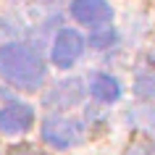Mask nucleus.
Listing matches in <instances>:
<instances>
[{
	"label": "nucleus",
	"mask_w": 155,
	"mask_h": 155,
	"mask_svg": "<svg viewBox=\"0 0 155 155\" xmlns=\"http://www.w3.org/2000/svg\"><path fill=\"white\" fill-rule=\"evenodd\" d=\"M116 42V34H108V32H103V34H95L90 40V45H95V48H105V45H113Z\"/></svg>",
	"instance_id": "11"
},
{
	"label": "nucleus",
	"mask_w": 155,
	"mask_h": 155,
	"mask_svg": "<svg viewBox=\"0 0 155 155\" xmlns=\"http://www.w3.org/2000/svg\"><path fill=\"white\" fill-rule=\"evenodd\" d=\"M79 97H82L79 82H74V79H71V82H61V84H58L55 90L45 97V103L53 105V108H68V105H74Z\"/></svg>",
	"instance_id": "6"
},
{
	"label": "nucleus",
	"mask_w": 155,
	"mask_h": 155,
	"mask_svg": "<svg viewBox=\"0 0 155 155\" xmlns=\"http://www.w3.org/2000/svg\"><path fill=\"white\" fill-rule=\"evenodd\" d=\"M84 50V40L76 29H61L53 45V63L58 68H68V66L82 55Z\"/></svg>",
	"instance_id": "3"
},
{
	"label": "nucleus",
	"mask_w": 155,
	"mask_h": 155,
	"mask_svg": "<svg viewBox=\"0 0 155 155\" xmlns=\"http://www.w3.org/2000/svg\"><path fill=\"white\" fill-rule=\"evenodd\" d=\"M71 13L76 21L90 24V26H100L110 21V5L105 0H74Z\"/></svg>",
	"instance_id": "5"
},
{
	"label": "nucleus",
	"mask_w": 155,
	"mask_h": 155,
	"mask_svg": "<svg viewBox=\"0 0 155 155\" xmlns=\"http://www.w3.org/2000/svg\"><path fill=\"white\" fill-rule=\"evenodd\" d=\"M34 110L24 103H11L0 110V131L3 134H18V131H26L32 126Z\"/></svg>",
	"instance_id": "4"
},
{
	"label": "nucleus",
	"mask_w": 155,
	"mask_h": 155,
	"mask_svg": "<svg viewBox=\"0 0 155 155\" xmlns=\"http://www.w3.org/2000/svg\"><path fill=\"white\" fill-rule=\"evenodd\" d=\"M134 90H137L139 97L153 100L155 97V71H139L137 82H134Z\"/></svg>",
	"instance_id": "9"
},
{
	"label": "nucleus",
	"mask_w": 155,
	"mask_h": 155,
	"mask_svg": "<svg viewBox=\"0 0 155 155\" xmlns=\"http://www.w3.org/2000/svg\"><path fill=\"white\" fill-rule=\"evenodd\" d=\"M129 124H134V126H142V129H147L150 134H153L155 139V108L153 105H139V108H131L129 113Z\"/></svg>",
	"instance_id": "8"
},
{
	"label": "nucleus",
	"mask_w": 155,
	"mask_h": 155,
	"mask_svg": "<svg viewBox=\"0 0 155 155\" xmlns=\"http://www.w3.org/2000/svg\"><path fill=\"white\" fill-rule=\"evenodd\" d=\"M124 155H155V142L147 137H137L131 139L129 147L124 150Z\"/></svg>",
	"instance_id": "10"
},
{
	"label": "nucleus",
	"mask_w": 155,
	"mask_h": 155,
	"mask_svg": "<svg viewBox=\"0 0 155 155\" xmlns=\"http://www.w3.org/2000/svg\"><path fill=\"white\" fill-rule=\"evenodd\" d=\"M42 137L45 142H50L53 147H74L82 142V126L71 118H48L42 124Z\"/></svg>",
	"instance_id": "2"
},
{
	"label": "nucleus",
	"mask_w": 155,
	"mask_h": 155,
	"mask_svg": "<svg viewBox=\"0 0 155 155\" xmlns=\"http://www.w3.org/2000/svg\"><path fill=\"white\" fill-rule=\"evenodd\" d=\"M8 155H45V153L37 150V147H29V145H18V147H13Z\"/></svg>",
	"instance_id": "12"
},
{
	"label": "nucleus",
	"mask_w": 155,
	"mask_h": 155,
	"mask_svg": "<svg viewBox=\"0 0 155 155\" xmlns=\"http://www.w3.org/2000/svg\"><path fill=\"white\" fill-rule=\"evenodd\" d=\"M0 76L18 90L32 92L45 82V61L29 45L8 42L0 48Z\"/></svg>",
	"instance_id": "1"
},
{
	"label": "nucleus",
	"mask_w": 155,
	"mask_h": 155,
	"mask_svg": "<svg viewBox=\"0 0 155 155\" xmlns=\"http://www.w3.org/2000/svg\"><path fill=\"white\" fill-rule=\"evenodd\" d=\"M90 92L97 100H103V103H113V100H118V95H121V87H118V82H116L113 76L97 74V76L92 79V84H90Z\"/></svg>",
	"instance_id": "7"
}]
</instances>
